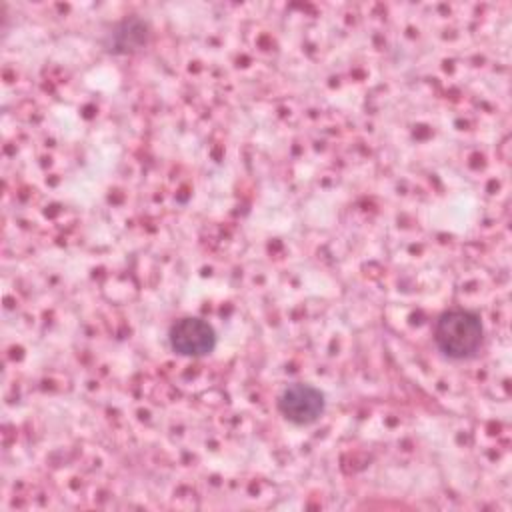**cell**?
I'll use <instances>...</instances> for the list:
<instances>
[{
    "label": "cell",
    "instance_id": "cell-1",
    "mask_svg": "<svg viewBox=\"0 0 512 512\" xmlns=\"http://www.w3.org/2000/svg\"><path fill=\"white\" fill-rule=\"evenodd\" d=\"M484 340V326L476 312L454 308L444 312L434 328L438 350L452 360L472 358Z\"/></svg>",
    "mask_w": 512,
    "mask_h": 512
},
{
    "label": "cell",
    "instance_id": "cell-3",
    "mask_svg": "<svg viewBox=\"0 0 512 512\" xmlns=\"http://www.w3.org/2000/svg\"><path fill=\"white\" fill-rule=\"evenodd\" d=\"M168 340L180 356H206L216 346L214 328L202 318H180L170 326Z\"/></svg>",
    "mask_w": 512,
    "mask_h": 512
},
{
    "label": "cell",
    "instance_id": "cell-2",
    "mask_svg": "<svg viewBox=\"0 0 512 512\" xmlns=\"http://www.w3.org/2000/svg\"><path fill=\"white\" fill-rule=\"evenodd\" d=\"M278 410L288 422L308 426L322 416L324 394L310 384H292L280 394Z\"/></svg>",
    "mask_w": 512,
    "mask_h": 512
}]
</instances>
